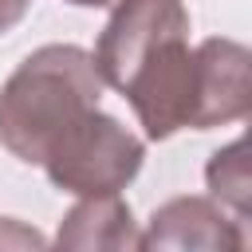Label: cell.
<instances>
[{
    "label": "cell",
    "instance_id": "6da1fadb",
    "mask_svg": "<svg viewBox=\"0 0 252 252\" xmlns=\"http://www.w3.org/2000/svg\"><path fill=\"white\" fill-rule=\"evenodd\" d=\"M91 51L102 87L130 98L146 138L161 142L197 130L201 63L189 47V12L181 0H114Z\"/></svg>",
    "mask_w": 252,
    "mask_h": 252
},
{
    "label": "cell",
    "instance_id": "7a4b0ae2",
    "mask_svg": "<svg viewBox=\"0 0 252 252\" xmlns=\"http://www.w3.org/2000/svg\"><path fill=\"white\" fill-rule=\"evenodd\" d=\"M102 98V79L91 51L75 43H47L32 51L0 87V146L39 165L43 154Z\"/></svg>",
    "mask_w": 252,
    "mask_h": 252
},
{
    "label": "cell",
    "instance_id": "3957f363",
    "mask_svg": "<svg viewBox=\"0 0 252 252\" xmlns=\"http://www.w3.org/2000/svg\"><path fill=\"white\" fill-rule=\"evenodd\" d=\"M142 158H146V142L118 118L102 114V106H94L67 134H59V142L43 154L39 169L55 189L75 197H94V193L126 189L138 177Z\"/></svg>",
    "mask_w": 252,
    "mask_h": 252
},
{
    "label": "cell",
    "instance_id": "277c9868",
    "mask_svg": "<svg viewBox=\"0 0 252 252\" xmlns=\"http://www.w3.org/2000/svg\"><path fill=\"white\" fill-rule=\"evenodd\" d=\"M138 248H209V252H240L248 248L244 220L232 217L213 197H173L154 209Z\"/></svg>",
    "mask_w": 252,
    "mask_h": 252
},
{
    "label": "cell",
    "instance_id": "5b68a950",
    "mask_svg": "<svg viewBox=\"0 0 252 252\" xmlns=\"http://www.w3.org/2000/svg\"><path fill=\"white\" fill-rule=\"evenodd\" d=\"M197 63H201V118H197V130L240 122L252 106L244 43L220 39V35L201 39L197 43Z\"/></svg>",
    "mask_w": 252,
    "mask_h": 252
},
{
    "label": "cell",
    "instance_id": "8992f818",
    "mask_svg": "<svg viewBox=\"0 0 252 252\" xmlns=\"http://www.w3.org/2000/svg\"><path fill=\"white\" fill-rule=\"evenodd\" d=\"M138 220L118 193L83 197L55 232L59 248H138Z\"/></svg>",
    "mask_w": 252,
    "mask_h": 252
},
{
    "label": "cell",
    "instance_id": "52a82bcc",
    "mask_svg": "<svg viewBox=\"0 0 252 252\" xmlns=\"http://www.w3.org/2000/svg\"><path fill=\"white\" fill-rule=\"evenodd\" d=\"M205 185H209V197L213 201H220L232 217L248 220V213H252V181H248V142L244 138L220 146L209 158Z\"/></svg>",
    "mask_w": 252,
    "mask_h": 252
},
{
    "label": "cell",
    "instance_id": "ba28073f",
    "mask_svg": "<svg viewBox=\"0 0 252 252\" xmlns=\"http://www.w3.org/2000/svg\"><path fill=\"white\" fill-rule=\"evenodd\" d=\"M43 244L47 240L35 228H28V224H20L12 217H0V248H43Z\"/></svg>",
    "mask_w": 252,
    "mask_h": 252
},
{
    "label": "cell",
    "instance_id": "9c48e42d",
    "mask_svg": "<svg viewBox=\"0 0 252 252\" xmlns=\"http://www.w3.org/2000/svg\"><path fill=\"white\" fill-rule=\"evenodd\" d=\"M28 12H32V0H0V35H8Z\"/></svg>",
    "mask_w": 252,
    "mask_h": 252
},
{
    "label": "cell",
    "instance_id": "30bf717a",
    "mask_svg": "<svg viewBox=\"0 0 252 252\" xmlns=\"http://www.w3.org/2000/svg\"><path fill=\"white\" fill-rule=\"evenodd\" d=\"M67 4H75V8H110L114 0H67Z\"/></svg>",
    "mask_w": 252,
    "mask_h": 252
}]
</instances>
